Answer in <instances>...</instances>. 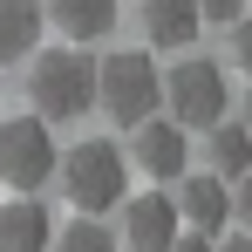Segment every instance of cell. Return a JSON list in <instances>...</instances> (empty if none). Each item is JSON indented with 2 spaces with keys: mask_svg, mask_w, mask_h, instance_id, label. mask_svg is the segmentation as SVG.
<instances>
[{
  "mask_svg": "<svg viewBox=\"0 0 252 252\" xmlns=\"http://www.w3.org/2000/svg\"><path fill=\"white\" fill-rule=\"evenodd\" d=\"M246 14V0H198V21H211V28H232Z\"/></svg>",
  "mask_w": 252,
  "mask_h": 252,
  "instance_id": "9a60e30c",
  "label": "cell"
},
{
  "mask_svg": "<svg viewBox=\"0 0 252 252\" xmlns=\"http://www.w3.org/2000/svg\"><path fill=\"white\" fill-rule=\"evenodd\" d=\"M55 184H62V198L75 211L102 218V211H116L129 198V157L116 143H102V136H82L75 150L55 157Z\"/></svg>",
  "mask_w": 252,
  "mask_h": 252,
  "instance_id": "6da1fadb",
  "label": "cell"
},
{
  "mask_svg": "<svg viewBox=\"0 0 252 252\" xmlns=\"http://www.w3.org/2000/svg\"><path fill=\"white\" fill-rule=\"evenodd\" d=\"M28 102L41 123H75L95 109V62L82 48H48L28 68Z\"/></svg>",
  "mask_w": 252,
  "mask_h": 252,
  "instance_id": "7a4b0ae2",
  "label": "cell"
},
{
  "mask_svg": "<svg viewBox=\"0 0 252 252\" xmlns=\"http://www.w3.org/2000/svg\"><path fill=\"white\" fill-rule=\"evenodd\" d=\"M232 62H239V68H252V14H239V21H232Z\"/></svg>",
  "mask_w": 252,
  "mask_h": 252,
  "instance_id": "e0dca14e",
  "label": "cell"
},
{
  "mask_svg": "<svg viewBox=\"0 0 252 252\" xmlns=\"http://www.w3.org/2000/svg\"><path fill=\"white\" fill-rule=\"evenodd\" d=\"M170 205H177V218H184L191 232H225V225H232V184H225L218 170H184Z\"/></svg>",
  "mask_w": 252,
  "mask_h": 252,
  "instance_id": "ba28073f",
  "label": "cell"
},
{
  "mask_svg": "<svg viewBox=\"0 0 252 252\" xmlns=\"http://www.w3.org/2000/svg\"><path fill=\"white\" fill-rule=\"evenodd\" d=\"M218 252H252V232H239V239H225Z\"/></svg>",
  "mask_w": 252,
  "mask_h": 252,
  "instance_id": "d6986e66",
  "label": "cell"
},
{
  "mask_svg": "<svg viewBox=\"0 0 252 252\" xmlns=\"http://www.w3.org/2000/svg\"><path fill=\"white\" fill-rule=\"evenodd\" d=\"M41 14L68 34V41H102V34L116 28V0H48Z\"/></svg>",
  "mask_w": 252,
  "mask_h": 252,
  "instance_id": "4fadbf2b",
  "label": "cell"
},
{
  "mask_svg": "<svg viewBox=\"0 0 252 252\" xmlns=\"http://www.w3.org/2000/svg\"><path fill=\"white\" fill-rule=\"evenodd\" d=\"M205 157H211V170L232 184V177H246L252 170V129L239 123V116H218V123L205 129Z\"/></svg>",
  "mask_w": 252,
  "mask_h": 252,
  "instance_id": "7c38bea8",
  "label": "cell"
},
{
  "mask_svg": "<svg viewBox=\"0 0 252 252\" xmlns=\"http://www.w3.org/2000/svg\"><path fill=\"white\" fill-rule=\"evenodd\" d=\"M198 0H143V41L150 48H191L198 41Z\"/></svg>",
  "mask_w": 252,
  "mask_h": 252,
  "instance_id": "30bf717a",
  "label": "cell"
},
{
  "mask_svg": "<svg viewBox=\"0 0 252 252\" xmlns=\"http://www.w3.org/2000/svg\"><path fill=\"white\" fill-rule=\"evenodd\" d=\"M116 211H123V232H116L123 252H170V239L184 232V218H177L164 184H157V191H129Z\"/></svg>",
  "mask_w": 252,
  "mask_h": 252,
  "instance_id": "8992f818",
  "label": "cell"
},
{
  "mask_svg": "<svg viewBox=\"0 0 252 252\" xmlns=\"http://www.w3.org/2000/svg\"><path fill=\"white\" fill-rule=\"evenodd\" d=\"M239 123H246V129H252V89H246V102H239Z\"/></svg>",
  "mask_w": 252,
  "mask_h": 252,
  "instance_id": "ffe728a7",
  "label": "cell"
},
{
  "mask_svg": "<svg viewBox=\"0 0 252 252\" xmlns=\"http://www.w3.org/2000/svg\"><path fill=\"white\" fill-rule=\"evenodd\" d=\"M55 252H116V232L102 225V218H89V211H75V225H55V239H48Z\"/></svg>",
  "mask_w": 252,
  "mask_h": 252,
  "instance_id": "5bb4252c",
  "label": "cell"
},
{
  "mask_svg": "<svg viewBox=\"0 0 252 252\" xmlns=\"http://www.w3.org/2000/svg\"><path fill=\"white\" fill-rule=\"evenodd\" d=\"M164 109H170L177 129H211L225 109H232L225 68H218V62H177L164 75Z\"/></svg>",
  "mask_w": 252,
  "mask_h": 252,
  "instance_id": "277c9868",
  "label": "cell"
},
{
  "mask_svg": "<svg viewBox=\"0 0 252 252\" xmlns=\"http://www.w3.org/2000/svg\"><path fill=\"white\" fill-rule=\"evenodd\" d=\"M170 252H218V246H211V232H191V225H184V232L170 239Z\"/></svg>",
  "mask_w": 252,
  "mask_h": 252,
  "instance_id": "ac0fdd59",
  "label": "cell"
},
{
  "mask_svg": "<svg viewBox=\"0 0 252 252\" xmlns=\"http://www.w3.org/2000/svg\"><path fill=\"white\" fill-rule=\"evenodd\" d=\"M232 225H246V232H252V170H246V177H232Z\"/></svg>",
  "mask_w": 252,
  "mask_h": 252,
  "instance_id": "2e32d148",
  "label": "cell"
},
{
  "mask_svg": "<svg viewBox=\"0 0 252 252\" xmlns=\"http://www.w3.org/2000/svg\"><path fill=\"white\" fill-rule=\"evenodd\" d=\"M157 95H164V75H157V62L143 55V48H116V55H102L95 62V102L116 116V123H143V116H157Z\"/></svg>",
  "mask_w": 252,
  "mask_h": 252,
  "instance_id": "3957f363",
  "label": "cell"
},
{
  "mask_svg": "<svg viewBox=\"0 0 252 252\" xmlns=\"http://www.w3.org/2000/svg\"><path fill=\"white\" fill-rule=\"evenodd\" d=\"M41 0H0V62H28L34 48H41Z\"/></svg>",
  "mask_w": 252,
  "mask_h": 252,
  "instance_id": "8fae6325",
  "label": "cell"
},
{
  "mask_svg": "<svg viewBox=\"0 0 252 252\" xmlns=\"http://www.w3.org/2000/svg\"><path fill=\"white\" fill-rule=\"evenodd\" d=\"M55 136H48L41 116H7L0 123V184H14V191H41L48 177H55Z\"/></svg>",
  "mask_w": 252,
  "mask_h": 252,
  "instance_id": "5b68a950",
  "label": "cell"
},
{
  "mask_svg": "<svg viewBox=\"0 0 252 252\" xmlns=\"http://www.w3.org/2000/svg\"><path fill=\"white\" fill-rule=\"evenodd\" d=\"M48 239H55V218L34 191L0 205V252H48Z\"/></svg>",
  "mask_w": 252,
  "mask_h": 252,
  "instance_id": "9c48e42d",
  "label": "cell"
},
{
  "mask_svg": "<svg viewBox=\"0 0 252 252\" xmlns=\"http://www.w3.org/2000/svg\"><path fill=\"white\" fill-rule=\"evenodd\" d=\"M129 170H150L157 184H170V177H184V164H191V143H184V129L170 123V116H143L136 123V143L123 150Z\"/></svg>",
  "mask_w": 252,
  "mask_h": 252,
  "instance_id": "52a82bcc",
  "label": "cell"
}]
</instances>
